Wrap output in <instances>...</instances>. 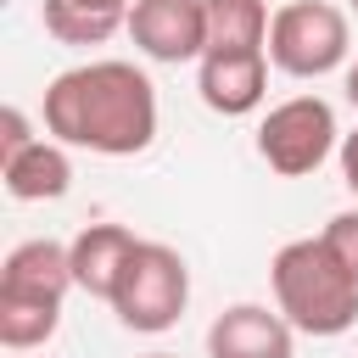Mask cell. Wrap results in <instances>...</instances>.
<instances>
[{
  "mask_svg": "<svg viewBox=\"0 0 358 358\" xmlns=\"http://www.w3.org/2000/svg\"><path fill=\"white\" fill-rule=\"evenodd\" d=\"M341 90H347V101H352V106H358V56H352V62H347V73H341Z\"/></svg>",
  "mask_w": 358,
  "mask_h": 358,
  "instance_id": "cell-17",
  "label": "cell"
},
{
  "mask_svg": "<svg viewBox=\"0 0 358 358\" xmlns=\"http://www.w3.org/2000/svg\"><path fill=\"white\" fill-rule=\"evenodd\" d=\"M268 50H207L196 62V95L218 117H246L268 95Z\"/></svg>",
  "mask_w": 358,
  "mask_h": 358,
  "instance_id": "cell-7",
  "label": "cell"
},
{
  "mask_svg": "<svg viewBox=\"0 0 358 358\" xmlns=\"http://www.w3.org/2000/svg\"><path fill=\"white\" fill-rule=\"evenodd\" d=\"M319 241L330 246V257L358 280V207H347V213H336L324 229H319Z\"/></svg>",
  "mask_w": 358,
  "mask_h": 358,
  "instance_id": "cell-14",
  "label": "cell"
},
{
  "mask_svg": "<svg viewBox=\"0 0 358 358\" xmlns=\"http://www.w3.org/2000/svg\"><path fill=\"white\" fill-rule=\"evenodd\" d=\"M39 134H34V123H28V112L22 106H0V157H17V151H28Z\"/></svg>",
  "mask_w": 358,
  "mask_h": 358,
  "instance_id": "cell-15",
  "label": "cell"
},
{
  "mask_svg": "<svg viewBox=\"0 0 358 358\" xmlns=\"http://www.w3.org/2000/svg\"><path fill=\"white\" fill-rule=\"evenodd\" d=\"M268 0H207V50H268Z\"/></svg>",
  "mask_w": 358,
  "mask_h": 358,
  "instance_id": "cell-13",
  "label": "cell"
},
{
  "mask_svg": "<svg viewBox=\"0 0 358 358\" xmlns=\"http://www.w3.org/2000/svg\"><path fill=\"white\" fill-rule=\"evenodd\" d=\"M134 246H140V235H134L129 224H84V229L67 241L73 285H78L84 296H95V302H112L117 274H123V263L134 257Z\"/></svg>",
  "mask_w": 358,
  "mask_h": 358,
  "instance_id": "cell-10",
  "label": "cell"
},
{
  "mask_svg": "<svg viewBox=\"0 0 358 358\" xmlns=\"http://www.w3.org/2000/svg\"><path fill=\"white\" fill-rule=\"evenodd\" d=\"M145 358H173V352H145Z\"/></svg>",
  "mask_w": 358,
  "mask_h": 358,
  "instance_id": "cell-18",
  "label": "cell"
},
{
  "mask_svg": "<svg viewBox=\"0 0 358 358\" xmlns=\"http://www.w3.org/2000/svg\"><path fill=\"white\" fill-rule=\"evenodd\" d=\"M336 151H341V129H336V106L324 95H291V101L268 106L257 123V157L280 179H308Z\"/></svg>",
  "mask_w": 358,
  "mask_h": 358,
  "instance_id": "cell-5",
  "label": "cell"
},
{
  "mask_svg": "<svg viewBox=\"0 0 358 358\" xmlns=\"http://www.w3.org/2000/svg\"><path fill=\"white\" fill-rule=\"evenodd\" d=\"M352 56V22L341 6L330 0H285L268 22V62L285 78H324V73H347Z\"/></svg>",
  "mask_w": 358,
  "mask_h": 358,
  "instance_id": "cell-4",
  "label": "cell"
},
{
  "mask_svg": "<svg viewBox=\"0 0 358 358\" xmlns=\"http://www.w3.org/2000/svg\"><path fill=\"white\" fill-rule=\"evenodd\" d=\"M347 6H352V17H358V0H347Z\"/></svg>",
  "mask_w": 358,
  "mask_h": 358,
  "instance_id": "cell-19",
  "label": "cell"
},
{
  "mask_svg": "<svg viewBox=\"0 0 358 358\" xmlns=\"http://www.w3.org/2000/svg\"><path fill=\"white\" fill-rule=\"evenodd\" d=\"M73 285V257H67V241H50V235H34V241H17L0 263V296H34V302H67Z\"/></svg>",
  "mask_w": 358,
  "mask_h": 358,
  "instance_id": "cell-9",
  "label": "cell"
},
{
  "mask_svg": "<svg viewBox=\"0 0 358 358\" xmlns=\"http://www.w3.org/2000/svg\"><path fill=\"white\" fill-rule=\"evenodd\" d=\"M140 56L151 62H201L207 56V0H134L129 28Z\"/></svg>",
  "mask_w": 358,
  "mask_h": 358,
  "instance_id": "cell-6",
  "label": "cell"
},
{
  "mask_svg": "<svg viewBox=\"0 0 358 358\" xmlns=\"http://www.w3.org/2000/svg\"><path fill=\"white\" fill-rule=\"evenodd\" d=\"M45 134L90 157H140L157 140V84L123 56H95L45 84Z\"/></svg>",
  "mask_w": 358,
  "mask_h": 358,
  "instance_id": "cell-1",
  "label": "cell"
},
{
  "mask_svg": "<svg viewBox=\"0 0 358 358\" xmlns=\"http://www.w3.org/2000/svg\"><path fill=\"white\" fill-rule=\"evenodd\" d=\"M0 179H6L11 201H56V196H67V185H73V157H67L62 140L39 134L28 151L0 157Z\"/></svg>",
  "mask_w": 358,
  "mask_h": 358,
  "instance_id": "cell-11",
  "label": "cell"
},
{
  "mask_svg": "<svg viewBox=\"0 0 358 358\" xmlns=\"http://www.w3.org/2000/svg\"><path fill=\"white\" fill-rule=\"evenodd\" d=\"M134 0H39V22L56 45H106L129 28Z\"/></svg>",
  "mask_w": 358,
  "mask_h": 358,
  "instance_id": "cell-12",
  "label": "cell"
},
{
  "mask_svg": "<svg viewBox=\"0 0 358 358\" xmlns=\"http://www.w3.org/2000/svg\"><path fill=\"white\" fill-rule=\"evenodd\" d=\"M268 285H274V308L291 319L296 336L330 341L358 324V280L330 257L319 235L285 241L268 263Z\"/></svg>",
  "mask_w": 358,
  "mask_h": 358,
  "instance_id": "cell-2",
  "label": "cell"
},
{
  "mask_svg": "<svg viewBox=\"0 0 358 358\" xmlns=\"http://www.w3.org/2000/svg\"><path fill=\"white\" fill-rule=\"evenodd\" d=\"M296 330L280 308L263 302H235L207 324V358H291Z\"/></svg>",
  "mask_w": 358,
  "mask_h": 358,
  "instance_id": "cell-8",
  "label": "cell"
},
{
  "mask_svg": "<svg viewBox=\"0 0 358 358\" xmlns=\"http://www.w3.org/2000/svg\"><path fill=\"white\" fill-rule=\"evenodd\" d=\"M117 313L123 330L134 336H162L179 324V313L190 308V263L168 246V241H140L134 257L117 274V291L106 302Z\"/></svg>",
  "mask_w": 358,
  "mask_h": 358,
  "instance_id": "cell-3",
  "label": "cell"
},
{
  "mask_svg": "<svg viewBox=\"0 0 358 358\" xmlns=\"http://www.w3.org/2000/svg\"><path fill=\"white\" fill-rule=\"evenodd\" d=\"M336 162H341V185L358 196V129H347V134H341V151H336Z\"/></svg>",
  "mask_w": 358,
  "mask_h": 358,
  "instance_id": "cell-16",
  "label": "cell"
}]
</instances>
